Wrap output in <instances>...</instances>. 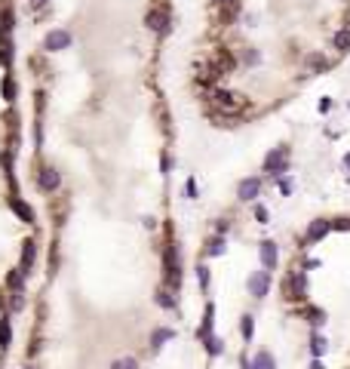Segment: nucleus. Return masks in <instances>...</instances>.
<instances>
[{
	"mask_svg": "<svg viewBox=\"0 0 350 369\" xmlns=\"http://www.w3.org/2000/svg\"><path fill=\"white\" fill-rule=\"evenodd\" d=\"M166 283L169 286H178L181 283V271H178V249L169 246L166 249Z\"/></svg>",
	"mask_w": 350,
	"mask_h": 369,
	"instance_id": "7ed1b4c3",
	"label": "nucleus"
},
{
	"mask_svg": "<svg viewBox=\"0 0 350 369\" xmlns=\"http://www.w3.org/2000/svg\"><path fill=\"white\" fill-rule=\"evenodd\" d=\"M332 231V222H326V219H317V222H310V228H307V243H317V240H323L326 234Z\"/></svg>",
	"mask_w": 350,
	"mask_h": 369,
	"instance_id": "6e6552de",
	"label": "nucleus"
},
{
	"mask_svg": "<svg viewBox=\"0 0 350 369\" xmlns=\"http://www.w3.org/2000/svg\"><path fill=\"white\" fill-rule=\"evenodd\" d=\"M310 369H323V363H320V360H317V363H313V366H310Z\"/></svg>",
	"mask_w": 350,
	"mask_h": 369,
	"instance_id": "c85d7f7f",
	"label": "nucleus"
},
{
	"mask_svg": "<svg viewBox=\"0 0 350 369\" xmlns=\"http://www.w3.org/2000/svg\"><path fill=\"white\" fill-rule=\"evenodd\" d=\"M9 206L15 209V216H18V219H22V222H31V219H34V213H31V206H25V203H22V200H18V197H12V200H9Z\"/></svg>",
	"mask_w": 350,
	"mask_h": 369,
	"instance_id": "f8f14e48",
	"label": "nucleus"
},
{
	"mask_svg": "<svg viewBox=\"0 0 350 369\" xmlns=\"http://www.w3.org/2000/svg\"><path fill=\"white\" fill-rule=\"evenodd\" d=\"M144 25L151 28V31H160V34H166V25H169V12H166L163 6H154L151 12L144 15Z\"/></svg>",
	"mask_w": 350,
	"mask_h": 369,
	"instance_id": "423d86ee",
	"label": "nucleus"
},
{
	"mask_svg": "<svg viewBox=\"0 0 350 369\" xmlns=\"http://www.w3.org/2000/svg\"><path fill=\"white\" fill-rule=\"evenodd\" d=\"M258 191H261V179H243L239 188H236V197L239 200H255Z\"/></svg>",
	"mask_w": 350,
	"mask_h": 369,
	"instance_id": "0eeeda50",
	"label": "nucleus"
},
{
	"mask_svg": "<svg viewBox=\"0 0 350 369\" xmlns=\"http://www.w3.org/2000/svg\"><path fill=\"white\" fill-rule=\"evenodd\" d=\"M239 332H243V339L249 342V339H252V332H255V317H249V314H246L243 323H239Z\"/></svg>",
	"mask_w": 350,
	"mask_h": 369,
	"instance_id": "6ab92c4d",
	"label": "nucleus"
},
{
	"mask_svg": "<svg viewBox=\"0 0 350 369\" xmlns=\"http://www.w3.org/2000/svg\"><path fill=\"white\" fill-rule=\"evenodd\" d=\"M258 255H261L264 271H270V268L276 265V258H280V252H276V243H273V240H264V243H261V249H258Z\"/></svg>",
	"mask_w": 350,
	"mask_h": 369,
	"instance_id": "1a4fd4ad",
	"label": "nucleus"
},
{
	"mask_svg": "<svg viewBox=\"0 0 350 369\" xmlns=\"http://www.w3.org/2000/svg\"><path fill=\"white\" fill-rule=\"evenodd\" d=\"M111 369H138V363H135V357H120V360H114Z\"/></svg>",
	"mask_w": 350,
	"mask_h": 369,
	"instance_id": "412c9836",
	"label": "nucleus"
},
{
	"mask_svg": "<svg viewBox=\"0 0 350 369\" xmlns=\"http://www.w3.org/2000/svg\"><path fill=\"white\" fill-rule=\"evenodd\" d=\"M326 65H329V62H326L323 56H310V59H307V71H317V68H326Z\"/></svg>",
	"mask_w": 350,
	"mask_h": 369,
	"instance_id": "5701e85b",
	"label": "nucleus"
},
{
	"mask_svg": "<svg viewBox=\"0 0 350 369\" xmlns=\"http://www.w3.org/2000/svg\"><path fill=\"white\" fill-rule=\"evenodd\" d=\"M197 283H200L203 289H209V268H206V265L197 268Z\"/></svg>",
	"mask_w": 350,
	"mask_h": 369,
	"instance_id": "4be33fe9",
	"label": "nucleus"
},
{
	"mask_svg": "<svg viewBox=\"0 0 350 369\" xmlns=\"http://www.w3.org/2000/svg\"><path fill=\"white\" fill-rule=\"evenodd\" d=\"M212 311H215V308L206 305V317H203V329H200V339H203V342L212 339Z\"/></svg>",
	"mask_w": 350,
	"mask_h": 369,
	"instance_id": "4468645a",
	"label": "nucleus"
},
{
	"mask_svg": "<svg viewBox=\"0 0 350 369\" xmlns=\"http://www.w3.org/2000/svg\"><path fill=\"white\" fill-rule=\"evenodd\" d=\"M34 255H37V249H34V243L28 240V243H25V249H22V271H25V274H28L31 265H34Z\"/></svg>",
	"mask_w": 350,
	"mask_h": 369,
	"instance_id": "dca6fc26",
	"label": "nucleus"
},
{
	"mask_svg": "<svg viewBox=\"0 0 350 369\" xmlns=\"http://www.w3.org/2000/svg\"><path fill=\"white\" fill-rule=\"evenodd\" d=\"M249 99L239 96V93H231V90H215L212 93V108H218L225 117H236L239 111H246Z\"/></svg>",
	"mask_w": 350,
	"mask_h": 369,
	"instance_id": "f257e3e1",
	"label": "nucleus"
},
{
	"mask_svg": "<svg viewBox=\"0 0 350 369\" xmlns=\"http://www.w3.org/2000/svg\"><path fill=\"white\" fill-rule=\"evenodd\" d=\"M289 169V148H273L267 154V160H264V172L270 175H283Z\"/></svg>",
	"mask_w": 350,
	"mask_h": 369,
	"instance_id": "f03ea898",
	"label": "nucleus"
},
{
	"mask_svg": "<svg viewBox=\"0 0 350 369\" xmlns=\"http://www.w3.org/2000/svg\"><path fill=\"white\" fill-rule=\"evenodd\" d=\"M9 342H12V326H9V317H3L0 320V348H9Z\"/></svg>",
	"mask_w": 350,
	"mask_h": 369,
	"instance_id": "2eb2a0df",
	"label": "nucleus"
},
{
	"mask_svg": "<svg viewBox=\"0 0 350 369\" xmlns=\"http://www.w3.org/2000/svg\"><path fill=\"white\" fill-rule=\"evenodd\" d=\"M255 219L261 222V225H267V209L264 206H255Z\"/></svg>",
	"mask_w": 350,
	"mask_h": 369,
	"instance_id": "bb28decb",
	"label": "nucleus"
},
{
	"mask_svg": "<svg viewBox=\"0 0 350 369\" xmlns=\"http://www.w3.org/2000/svg\"><path fill=\"white\" fill-rule=\"evenodd\" d=\"M169 339H175V332H172V329H157V332H154V339H151V345H154V348H163V342H169Z\"/></svg>",
	"mask_w": 350,
	"mask_h": 369,
	"instance_id": "f3484780",
	"label": "nucleus"
},
{
	"mask_svg": "<svg viewBox=\"0 0 350 369\" xmlns=\"http://www.w3.org/2000/svg\"><path fill=\"white\" fill-rule=\"evenodd\" d=\"M267 286H270V271H255L249 274V292L255 298H264L267 295Z\"/></svg>",
	"mask_w": 350,
	"mask_h": 369,
	"instance_id": "39448f33",
	"label": "nucleus"
},
{
	"mask_svg": "<svg viewBox=\"0 0 350 369\" xmlns=\"http://www.w3.org/2000/svg\"><path fill=\"white\" fill-rule=\"evenodd\" d=\"M40 188L43 191H55V188H59V172H55L52 166H43L40 169Z\"/></svg>",
	"mask_w": 350,
	"mask_h": 369,
	"instance_id": "9b49d317",
	"label": "nucleus"
},
{
	"mask_svg": "<svg viewBox=\"0 0 350 369\" xmlns=\"http://www.w3.org/2000/svg\"><path fill=\"white\" fill-rule=\"evenodd\" d=\"M344 163H347V166H350V154H347V157H344Z\"/></svg>",
	"mask_w": 350,
	"mask_h": 369,
	"instance_id": "c756f323",
	"label": "nucleus"
},
{
	"mask_svg": "<svg viewBox=\"0 0 350 369\" xmlns=\"http://www.w3.org/2000/svg\"><path fill=\"white\" fill-rule=\"evenodd\" d=\"M31 6H34V9H40V6H46V0H31Z\"/></svg>",
	"mask_w": 350,
	"mask_h": 369,
	"instance_id": "cd10ccee",
	"label": "nucleus"
},
{
	"mask_svg": "<svg viewBox=\"0 0 350 369\" xmlns=\"http://www.w3.org/2000/svg\"><path fill=\"white\" fill-rule=\"evenodd\" d=\"M215 3H218L221 9H225L228 15H233V12H236V0H215Z\"/></svg>",
	"mask_w": 350,
	"mask_h": 369,
	"instance_id": "a878e982",
	"label": "nucleus"
},
{
	"mask_svg": "<svg viewBox=\"0 0 350 369\" xmlns=\"http://www.w3.org/2000/svg\"><path fill=\"white\" fill-rule=\"evenodd\" d=\"M3 96H6V102H12V99H15V83H12V77H6V80H3Z\"/></svg>",
	"mask_w": 350,
	"mask_h": 369,
	"instance_id": "393cba45",
	"label": "nucleus"
},
{
	"mask_svg": "<svg viewBox=\"0 0 350 369\" xmlns=\"http://www.w3.org/2000/svg\"><path fill=\"white\" fill-rule=\"evenodd\" d=\"M335 49L338 52H350V25L335 34Z\"/></svg>",
	"mask_w": 350,
	"mask_h": 369,
	"instance_id": "ddd939ff",
	"label": "nucleus"
},
{
	"mask_svg": "<svg viewBox=\"0 0 350 369\" xmlns=\"http://www.w3.org/2000/svg\"><path fill=\"white\" fill-rule=\"evenodd\" d=\"M68 46H71V34L62 31V28L49 31L46 40H43V49H49V52H59V49H68Z\"/></svg>",
	"mask_w": 350,
	"mask_h": 369,
	"instance_id": "20e7f679",
	"label": "nucleus"
},
{
	"mask_svg": "<svg viewBox=\"0 0 350 369\" xmlns=\"http://www.w3.org/2000/svg\"><path fill=\"white\" fill-rule=\"evenodd\" d=\"M157 302H160L163 308H175V298H172L169 292H166V289H160V295H157Z\"/></svg>",
	"mask_w": 350,
	"mask_h": 369,
	"instance_id": "b1692460",
	"label": "nucleus"
},
{
	"mask_svg": "<svg viewBox=\"0 0 350 369\" xmlns=\"http://www.w3.org/2000/svg\"><path fill=\"white\" fill-rule=\"evenodd\" d=\"M310 351H313V357L326 354V339H323V336H313V342H310Z\"/></svg>",
	"mask_w": 350,
	"mask_h": 369,
	"instance_id": "aec40b11",
	"label": "nucleus"
},
{
	"mask_svg": "<svg viewBox=\"0 0 350 369\" xmlns=\"http://www.w3.org/2000/svg\"><path fill=\"white\" fill-rule=\"evenodd\" d=\"M225 246H228L225 237H212L209 246H206V252H209V255H221V252H225Z\"/></svg>",
	"mask_w": 350,
	"mask_h": 369,
	"instance_id": "a211bd4d",
	"label": "nucleus"
},
{
	"mask_svg": "<svg viewBox=\"0 0 350 369\" xmlns=\"http://www.w3.org/2000/svg\"><path fill=\"white\" fill-rule=\"evenodd\" d=\"M246 369H276V360L267 354V351H261V354H255V357L246 363Z\"/></svg>",
	"mask_w": 350,
	"mask_h": 369,
	"instance_id": "9d476101",
	"label": "nucleus"
}]
</instances>
